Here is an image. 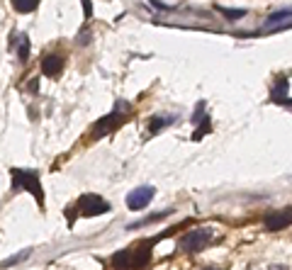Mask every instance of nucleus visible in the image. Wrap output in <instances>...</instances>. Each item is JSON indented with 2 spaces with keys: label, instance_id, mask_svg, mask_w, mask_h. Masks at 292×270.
<instances>
[{
  "label": "nucleus",
  "instance_id": "f257e3e1",
  "mask_svg": "<svg viewBox=\"0 0 292 270\" xmlns=\"http://www.w3.org/2000/svg\"><path fill=\"white\" fill-rule=\"evenodd\" d=\"M20 187L29 190L34 195L37 205L44 207V190H42L39 176L34 171H17V168H12V190H20Z\"/></svg>",
  "mask_w": 292,
  "mask_h": 270
},
{
  "label": "nucleus",
  "instance_id": "f03ea898",
  "mask_svg": "<svg viewBox=\"0 0 292 270\" xmlns=\"http://www.w3.org/2000/svg\"><path fill=\"white\" fill-rule=\"evenodd\" d=\"M119 107H122V102H117L115 112H110L107 117H102V120L93 127V139H102V136H107V134H110V132H115V129L124 120H129L127 115H122V112H119Z\"/></svg>",
  "mask_w": 292,
  "mask_h": 270
},
{
  "label": "nucleus",
  "instance_id": "7ed1b4c3",
  "mask_svg": "<svg viewBox=\"0 0 292 270\" xmlns=\"http://www.w3.org/2000/svg\"><path fill=\"white\" fill-rule=\"evenodd\" d=\"M78 212L83 217H100V214L110 212V202L102 200L100 195H83L78 200Z\"/></svg>",
  "mask_w": 292,
  "mask_h": 270
},
{
  "label": "nucleus",
  "instance_id": "20e7f679",
  "mask_svg": "<svg viewBox=\"0 0 292 270\" xmlns=\"http://www.w3.org/2000/svg\"><path fill=\"white\" fill-rule=\"evenodd\" d=\"M212 239V231L209 229H195V231H190V234H185V239H183V251L185 253H197V251H202L204 246L209 243Z\"/></svg>",
  "mask_w": 292,
  "mask_h": 270
},
{
  "label": "nucleus",
  "instance_id": "39448f33",
  "mask_svg": "<svg viewBox=\"0 0 292 270\" xmlns=\"http://www.w3.org/2000/svg\"><path fill=\"white\" fill-rule=\"evenodd\" d=\"M153 195H156V190L151 187V185H142V187H137V190H132L129 195H127V207L129 210H144L146 205L153 200Z\"/></svg>",
  "mask_w": 292,
  "mask_h": 270
},
{
  "label": "nucleus",
  "instance_id": "423d86ee",
  "mask_svg": "<svg viewBox=\"0 0 292 270\" xmlns=\"http://www.w3.org/2000/svg\"><path fill=\"white\" fill-rule=\"evenodd\" d=\"M290 222H292L290 210L273 212V214H268V217H265V229H268V231H280V229L290 226Z\"/></svg>",
  "mask_w": 292,
  "mask_h": 270
},
{
  "label": "nucleus",
  "instance_id": "0eeeda50",
  "mask_svg": "<svg viewBox=\"0 0 292 270\" xmlns=\"http://www.w3.org/2000/svg\"><path fill=\"white\" fill-rule=\"evenodd\" d=\"M61 71H63V56L49 54V56L42 59V73L44 76H58Z\"/></svg>",
  "mask_w": 292,
  "mask_h": 270
},
{
  "label": "nucleus",
  "instance_id": "6e6552de",
  "mask_svg": "<svg viewBox=\"0 0 292 270\" xmlns=\"http://www.w3.org/2000/svg\"><path fill=\"white\" fill-rule=\"evenodd\" d=\"M270 97H273V102H285V107H290V100H288V78H280L275 83Z\"/></svg>",
  "mask_w": 292,
  "mask_h": 270
},
{
  "label": "nucleus",
  "instance_id": "1a4fd4ad",
  "mask_svg": "<svg viewBox=\"0 0 292 270\" xmlns=\"http://www.w3.org/2000/svg\"><path fill=\"white\" fill-rule=\"evenodd\" d=\"M112 266L117 270H129L132 268V248H124V251H117L112 256Z\"/></svg>",
  "mask_w": 292,
  "mask_h": 270
},
{
  "label": "nucleus",
  "instance_id": "9d476101",
  "mask_svg": "<svg viewBox=\"0 0 292 270\" xmlns=\"http://www.w3.org/2000/svg\"><path fill=\"white\" fill-rule=\"evenodd\" d=\"M12 7L17 12H32L39 7V0H12Z\"/></svg>",
  "mask_w": 292,
  "mask_h": 270
},
{
  "label": "nucleus",
  "instance_id": "9b49d317",
  "mask_svg": "<svg viewBox=\"0 0 292 270\" xmlns=\"http://www.w3.org/2000/svg\"><path fill=\"white\" fill-rule=\"evenodd\" d=\"M17 56H20V61L25 63V61L29 59V39L22 34V37H17Z\"/></svg>",
  "mask_w": 292,
  "mask_h": 270
},
{
  "label": "nucleus",
  "instance_id": "f8f14e48",
  "mask_svg": "<svg viewBox=\"0 0 292 270\" xmlns=\"http://www.w3.org/2000/svg\"><path fill=\"white\" fill-rule=\"evenodd\" d=\"M168 124H173V117H156V120H151L148 124V132L151 134H158L163 127H168Z\"/></svg>",
  "mask_w": 292,
  "mask_h": 270
},
{
  "label": "nucleus",
  "instance_id": "ddd939ff",
  "mask_svg": "<svg viewBox=\"0 0 292 270\" xmlns=\"http://www.w3.org/2000/svg\"><path fill=\"white\" fill-rule=\"evenodd\" d=\"M217 10L224 12V17H229V20H239V17L246 15V10H229V7H222V5H217Z\"/></svg>",
  "mask_w": 292,
  "mask_h": 270
},
{
  "label": "nucleus",
  "instance_id": "4468645a",
  "mask_svg": "<svg viewBox=\"0 0 292 270\" xmlns=\"http://www.w3.org/2000/svg\"><path fill=\"white\" fill-rule=\"evenodd\" d=\"M283 20H290V10H283V12H275V15H270V20H268V27H270V25H278V22H283Z\"/></svg>",
  "mask_w": 292,
  "mask_h": 270
},
{
  "label": "nucleus",
  "instance_id": "2eb2a0df",
  "mask_svg": "<svg viewBox=\"0 0 292 270\" xmlns=\"http://www.w3.org/2000/svg\"><path fill=\"white\" fill-rule=\"evenodd\" d=\"M209 129H212V127H209V120L204 117V124H200V127H197V132L193 134V139H195V141H200L204 134H209Z\"/></svg>",
  "mask_w": 292,
  "mask_h": 270
},
{
  "label": "nucleus",
  "instance_id": "dca6fc26",
  "mask_svg": "<svg viewBox=\"0 0 292 270\" xmlns=\"http://www.w3.org/2000/svg\"><path fill=\"white\" fill-rule=\"evenodd\" d=\"M27 256H29V251H22L20 256H15V258H7V261H2V263H0V268H7V266H15V263H20V261H22V258H27Z\"/></svg>",
  "mask_w": 292,
  "mask_h": 270
},
{
  "label": "nucleus",
  "instance_id": "f3484780",
  "mask_svg": "<svg viewBox=\"0 0 292 270\" xmlns=\"http://www.w3.org/2000/svg\"><path fill=\"white\" fill-rule=\"evenodd\" d=\"M202 110H204V102H197V107H195V115H193V122H202Z\"/></svg>",
  "mask_w": 292,
  "mask_h": 270
},
{
  "label": "nucleus",
  "instance_id": "a211bd4d",
  "mask_svg": "<svg viewBox=\"0 0 292 270\" xmlns=\"http://www.w3.org/2000/svg\"><path fill=\"white\" fill-rule=\"evenodd\" d=\"M83 12H86V20H90V15H93V2L90 0H83Z\"/></svg>",
  "mask_w": 292,
  "mask_h": 270
},
{
  "label": "nucleus",
  "instance_id": "6ab92c4d",
  "mask_svg": "<svg viewBox=\"0 0 292 270\" xmlns=\"http://www.w3.org/2000/svg\"><path fill=\"white\" fill-rule=\"evenodd\" d=\"M66 222H68V226H73V222H76V210H66Z\"/></svg>",
  "mask_w": 292,
  "mask_h": 270
},
{
  "label": "nucleus",
  "instance_id": "aec40b11",
  "mask_svg": "<svg viewBox=\"0 0 292 270\" xmlns=\"http://www.w3.org/2000/svg\"><path fill=\"white\" fill-rule=\"evenodd\" d=\"M78 42H81V44H88V42H90V32H81Z\"/></svg>",
  "mask_w": 292,
  "mask_h": 270
},
{
  "label": "nucleus",
  "instance_id": "412c9836",
  "mask_svg": "<svg viewBox=\"0 0 292 270\" xmlns=\"http://www.w3.org/2000/svg\"><path fill=\"white\" fill-rule=\"evenodd\" d=\"M37 88H39V81H37V78H34V81H32V83H29V90H32V92H37Z\"/></svg>",
  "mask_w": 292,
  "mask_h": 270
},
{
  "label": "nucleus",
  "instance_id": "4be33fe9",
  "mask_svg": "<svg viewBox=\"0 0 292 270\" xmlns=\"http://www.w3.org/2000/svg\"><path fill=\"white\" fill-rule=\"evenodd\" d=\"M273 270H288V268H273Z\"/></svg>",
  "mask_w": 292,
  "mask_h": 270
},
{
  "label": "nucleus",
  "instance_id": "5701e85b",
  "mask_svg": "<svg viewBox=\"0 0 292 270\" xmlns=\"http://www.w3.org/2000/svg\"><path fill=\"white\" fill-rule=\"evenodd\" d=\"M202 270H214V268H202Z\"/></svg>",
  "mask_w": 292,
  "mask_h": 270
}]
</instances>
